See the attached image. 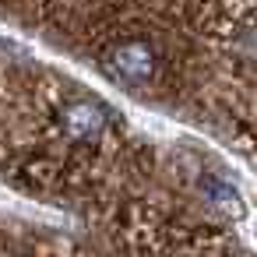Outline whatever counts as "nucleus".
Masks as SVG:
<instances>
[{
    "mask_svg": "<svg viewBox=\"0 0 257 257\" xmlns=\"http://www.w3.org/2000/svg\"><path fill=\"white\" fill-rule=\"evenodd\" d=\"M109 67L123 85H155L162 74V57L145 43V39H123L109 50Z\"/></svg>",
    "mask_w": 257,
    "mask_h": 257,
    "instance_id": "f257e3e1",
    "label": "nucleus"
},
{
    "mask_svg": "<svg viewBox=\"0 0 257 257\" xmlns=\"http://www.w3.org/2000/svg\"><path fill=\"white\" fill-rule=\"evenodd\" d=\"M60 116H64V131L74 141H99L109 131V109L88 99H74L71 106L60 109Z\"/></svg>",
    "mask_w": 257,
    "mask_h": 257,
    "instance_id": "f03ea898",
    "label": "nucleus"
}]
</instances>
